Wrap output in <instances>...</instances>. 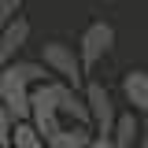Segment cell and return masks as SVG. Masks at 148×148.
Instances as JSON below:
<instances>
[{"mask_svg":"<svg viewBox=\"0 0 148 148\" xmlns=\"http://www.w3.org/2000/svg\"><path fill=\"white\" fill-rule=\"evenodd\" d=\"M22 15V0H0V26Z\"/></svg>","mask_w":148,"mask_h":148,"instance_id":"cell-12","label":"cell"},{"mask_svg":"<svg viewBox=\"0 0 148 148\" xmlns=\"http://www.w3.org/2000/svg\"><path fill=\"white\" fill-rule=\"evenodd\" d=\"M111 48H115V26L104 22V18L89 22V26L82 30V37H78V52H82L85 71H92L104 56H111Z\"/></svg>","mask_w":148,"mask_h":148,"instance_id":"cell-3","label":"cell"},{"mask_svg":"<svg viewBox=\"0 0 148 148\" xmlns=\"http://www.w3.org/2000/svg\"><path fill=\"white\" fill-rule=\"evenodd\" d=\"M92 148H119V145H115V137H111V133H96Z\"/></svg>","mask_w":148,"mask_h":148,"instance_id":"cell-13","label":"cell"},{"mask_svg":"<svg viewBox=\"0 0 148 148\" xmlns=\"http://www.w3.org/2000/svg\"><path fill=\"white\" fill-rule=\"evenodd\" d=\"M11 148H52V145H48V137L30 119H22V122H15V141H11Z\"/></svg>","mask_w":148,"mask_h":148,"instance_id":"cell-11","label":"cell"},{"mask_svg":"<svg viewBox=\"0 0 148 148\" xmlns=\"http://www.w3.org/2000/svg\"><path fill=\"white\" fill-rule=\"evenodd\" d=\"M4 71H11L18 82H26V85H41V82L56 78V74L45 67V59H37V63H30V59H11V63H4Z\"/></svg>","mask_w":148,"mask_h":148,"instance_id":"cell-10","label":"cell"},{"mask_svg":"<svg viewBox=\"0 0 148 148\" xmlns=\"http://www.w3.org/2000/svg\"><path fill=\"white\" fill-rule=\"evenodd\" d=\"M0 104L11 111L18 122H22V119H30V115H34V85L18 82L11 71H4V67H0Z\"/></svg>","mask_w":148,"mask_h":148,"instance_id":"cell-5","label":"cell"},{"mask_svg":"<svg viewBox=\"0 0 148 148\" xmlns=\"http://www.w3.org/2000/svg\"><path fill=\"white\" fill-rule=\"evenodd\" d=\"M141 130H145V115L133 111V108H126V111H119V122H115V130H111V137H115L119 148H137Z\"/></svg>","mask_w":148,"mask_h":148,"instance_id":"cell-8","label":"cell"},{"mask_svg":"<svg viewBox=\"0 0 148 148\" xmlns=\"http://www.w3.org/2000/svg\"><path fill=\"white\" fill-rule=\"evenodd\" d=\"M30 122H34L45 137H52V133H59V130L67 126L63 108H59V85H56V78L34 85V115H30Z\"/></svg>","mask_w":148,"mask_h":148,"instance_id":"cell-2","label":"cell"},{"mask_svg":"<svg viewBox=\"0 0 148 148\" xmlns=\"http://www.w3.org/2000/svg\"><path fill=\"white\" fill-rule=\"evenodd\" d=\"M41 59H45V67L56 74V78H63V82H71L74 89H85V63H82V52H78V45H67V41H45L41 45Z\"/></svg>","mask_w":148,"mask_h":148,"instance_id":"cell-1","label":"cell"},{"mask_svg":"<svg viewBox=\"0 0 148 148\" xmlns=\"http://www.w3.org/2000/svg\"><path fill=\"white\" fill-rule=\"evenodd\" d=\"M85 100H89V111H92V130L96 133H111L115 122H119V104H115L111 89L100 78H89L85 82Z\"/></svg>","mask_w":148,"mask_h":148,"instance_id":"cell-4","label":"cell"},{"mask_svg":"<svg viewBox=\"0 0 148 148\" xmlns=\"http://www.w3.org/2000/svg\"><path fill=\"white\" fill-rule=\"evenodd\" d=\"M92 141H96V130L92 126H78V122H67L59 133L48 137L52 148H92Z\"/></svg>","mask_w":148,"mask_h":148,"instance_id":"cell-9","label":"cell"},{"mask_svg":"<svg viewBox=\"0 0 148 148\" xmlns=\"http://www.w3.org/2000/svg\"><path fill=\"white\" fill-rule=\"evenodd\" d=\"M122 100H126L133 111L148 115V71H126L122 74Z\"/></svg>","mask_w":148,"mask_h":148,"instance_id":"cell-7","label":"cell"},{"mask_svg":"<svg viewBox=\"0 0 148 148\" xmlns=\"http://www.w3.org/2000/svg\"><path fill=\"white\" fill-rule=\"evenodd\" d=\"M30 41V22L18 15V18H11V22H4L0 26V63H11L15 59V52L22 48Z\"/></svg>","mask_w":148,"mask_h":148,"instance_id":"cell-6","label":"cell"}]
</instances>
